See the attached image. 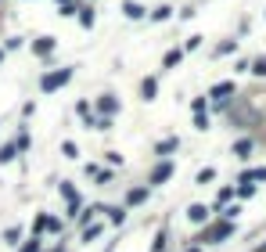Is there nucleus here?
<instances>
[{"mask_svg": "<svg viewBox=\"0 0 266 252\" xmlns=\"http://www.w3.org/2000/svg\"><path fill=\"white\" fill-rule=\"evenodd\" d=\"M68 79H72V72H68V69H58V72H47V76H44V90H58V87H61V83H68Z\"/></svg>", "mask_w": 266, "mask_h": 252, "instance_id": "1", "label": "nucleus"}, {"mask_svg": "<svg viewBox=\"0 0 266 252\" xmlns=\"http://www.w3.org/2000/svg\"><path fill=\"white\" fill-rule=\"evenodd\" d=\"M226 234H231V224H216V227H209L198 241H219V238H226Z\"/></svg>", "mask_w": 266, "mask_h": 252, "instance_id": "2", "label": "nucleus"}, {"mask_svg": "<svg viewBox=\"0 0 266 252\" xmlns=\"http://www.w3.org/2000/svg\"><path fill=\"white\" fill-rule=\"evenodd\" d=\"M226 94H234V83H216V87H212V98L216 101H223Z\"/></svg>", "mask_w": 266, "mask_h": 252, "instance_id": "3", "label": "nucleus"}, {"mask_svg": "<svg viewBox=\"0 0 266 252\" xmlns=\"http://www.w3.org/2000/svg\"><path fill=\"white\" fill-rule=\"evenodd\" d=\"M169 173H173V166H169V162H162V166H159V170H155V173H151V184H162V180H166Z\"/></svg>", "mask_w": 266, "mask_h": 252, "instance_id": "4", "label": "nucleus"}, {"mask_svg": "<svg viewBox=\"0 0 266 252\" xmlns=\"http://www.w3.org/2000/svg\"><path fill=\"white\" fill-rule=\"evenodd\" d=\"M187 216H191L195 224H202V220L209 216V209H205V205H191V213H187Z\"/></svg>", "mask_w": 266, "mask_h": 252, "instance_id": "5", "label": "nucleus"}, {"mask_svg": "<svg viewBox=\"0 0 266 252\" xmlns=\"http://www.w3.org/2000/svg\"><path fill=\"white\" fill-rule=\"evenodd\" d=\"M140 90H144V101H151V98H155V90H159V83H155V79H144Z\"/></svg>", "mask_w": 266, "mask_h": 252, "instance_id": "6", "label": "nucleus"}, {"mask_svg": "<svg viewBox=\"0 0 266 252\" xmlns=\"http://www.w3.org/2000/svg\"><path fill=\"white\" fill-rule=\"evenodd\" d=\"M51 47H54V40H51V36H40V44H36V54H47Z\"/></svg>", "mask_w": 266, "mask_h": 252, "instance_id": "7", "label": "nucleus"}, {"mask_svg": "<svg viewBox=\"0 0 266 252\" xmlns=\"http://www.w3.org/2000/svg\"><path fill=\"white\" fill-rule=\"evenodd\" d=\"M176 148H180V141H176V137H169V141H162V144H159V155H166V151H176Z\"/></svg>", "mask_w": 266, "mask_h": 252, "instance_id": "8", "label": "nucleus"}, {"mask_svg": "<svg viewBox=\"0 0 266 252\" xmlns=\"http://www.w3.org/2000/svg\"><path fill=\"white\" fill-rule=\"evenodd\" d=\"M180 58H183V51H180V47H176V51H169V54H166V69H173Z\"/></svg>", "mask_w": 266, "mask_h": 252, "instance_id": "9", "label": "nucleus"}, {"mask_svg": "<svg viewBox=\"0 0 266 252\" xmlns=\"http://www.w3.org/2000/svg\"><path fill=\"white\" fill-rule=\"evenodd\" d=\"M15 159V144H4V148H0V162H11Z\"/></svg>", "mask_w": 266, "mask_h": 252, "instance_id": "10", "label": "nucleus"}, {"mask_svg": "<svg viewBox=\"0 0 266 252\" xmlns=\"http://www.w3.org/2000/svg\"><path fill=\"white\" fill-rule=\"evenodd\" d=\"M126 15H130V18H140V15H144V11H140V8H137V4H133V0H126Z\"/></svg>", "mask_w": 266, "mask_h": 252, "instance_id": "11", "label": "nucleus"}, {"mask_svg": "<svg viewBox=\"0 0 266 252\" xmlns=\"http://www.w3.org/2000/svg\"><path fill=\"white\" fill-rule=\"evenodd\" d=\"M108 213H111V224H123V220H126L123 209H108Z\"/></svg>", "mask_w": 266, "mask_h": 252, "instance_id": "12", "label": "nucleus"}, {"mask_svg": "<svg viewBox=\"0 0 266 252\" xmlns=\"http://www.w3.org/2000/svg\"><path fill=\"white\" fill-rule=\"evenodd\" d=\"M234 151H238V155H248V151H252V141H238V148H234Z\"/></svg>", "mask_w": 266, "mask_h": 252, "instance_id": "13", "label": "nucleus"}, {"mask_svg": "<svg viewBox=\"0 0 266 252\" xmlns=\"http://www.w3.org/2000/svg\"><path fill=\"white\" fill-rule=\"evenodd\" d=\"M212 177H216V170H202V173H198V184H209Z\"/></svg>", "mask_w": 266, "mask_h": 252, "instance_id": "14", "label": "nucleus"}, {"mask_svg": "<svg viewBox=\"0 0 266 252\" xmlns=\"http://www.w3.org/2000/svg\"><path fill=\"white\" fill-rule=\"evenodd\" d=\"M252 72H255V76H266V58H259V61L252 65Z\"/></svg>", "mask_w": 266, "mask_h": 252, "instance_id": "15", "label": "nucleus"}, {"mask_svg": "<svg viewBox=\"0 0 266 252\" xmlns=\"http://www.w3.org/2000/svg\"><path fill=\"white\" fill-rule=\"evenodd\" d=\"M0 61H4V51H0Z\"/></svg>", "mask_w": 266, "mask_h": 252, "instance_id": "16", "label": "nucleus"}]
</instances>
